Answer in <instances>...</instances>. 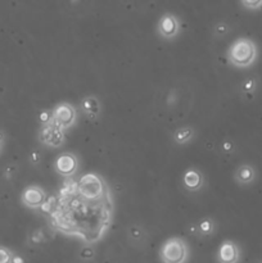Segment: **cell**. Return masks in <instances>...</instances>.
I'll return each mask as SVG.
<instances>
[{
    "label": "cell",
    "mask_w": 262,
    "mask_h": 263,
    "mask_svg": "<svg viewBox=\"0 0 262 263\" xmlns=\"http://www.w3.org/2000/svg\"><path fill=\"white\" fill-rule=\"evenodd\" d=\"M193 134L194 133H193V130L190 127L179 128V130L174 134V140L176 141L177 144H185L192 139Z\"/></svg>",
    "instance_id": "13"
},
{
    "label": "cell",
    "mask_w": 262,
    "mask_h": 263,
    "mask_svg": "<svg viewBox=\"0 0 262 263\" xmlns=\"http://www.w3.org/2000/svg\"><path fill=\"white\" fill-rule=\"evenodd\" d=\"M241 4L248 9H257L262 7V0H240Z\"/></svg>",
    "instance_id": "14"
},
{
    "label": "cell",
    "mask_w": 262,
    "mask_h": 263,
    "mask_svg": "<svg viewBox=\"0 0 262 263\" xmlns=\"http://www.w3.org/2000/svg\"><path fill=\"white\" fill-rule=\"evenodd\" d=\"M236 180L241 184H248V182H252L254 179V171L251 166L248 164H244V166H240L238 168L235 174Z\"/></svg>",
    "instance_id": "12"
},
{
    "label": "cell",
    "mask_w": 262,
    "mask_h": 263,
    "mask_svg": "<svg viewBox=\"0 0 262 263\" xmlns=\"http://www.w3.org/2000/svg\"><path fill=\"white\" fill-rule=\"evenodd\" d=\"M239 258L238 247L231 241H225L218 249V261L220 262H236Z\"/></svg>",
    "instance_id": "10"
},
{
    "label": "cell",
    "mask_w": 262,
    "mask_h": 263,
    "mask_svg": "<svg viewBox=\"0 0 262 263\" xmlns=\"http://www.w3.org/2000/svg\"><path fill=\"white\" fill-rule=\"evenodd\" d=\"M51 120H53L51 122L55 123L58 127H61L62 130H66V128L71 127L72 123L76 120V110L71 104L62 103L54 109Z\"/></svg>",
    "instance_id": "4"
},
{
    "label": "cell",
    "mask_w": 262,
    "mask_h": 263,
    "mask_svg": "<svg viewBox=\"0 0 262 263\" xmlns=\"http://www.w3.org/2000/svg\"><path fill=\"white\" fill-rule=\"evenodd\" d=\"M55 168L57 172L63 176H72L79 168V162L72 153H63L57 158Z\"/></svg>",
    "instance_id": "5"
},
{
    "label": "cell",
    "mask_w": 262,
    "mask_h": 263,
    "mask_svg": "<svg viewBox=\"0 0 262 263\" xmlns=\"http://www.w3.org/2000/svg\"><path fill=\"white\" fill-rule=\"evenodd\" d=\"M23 204L28 208H40L45 204V192L39 186H30L22 194Z\"/></svg>",
    "instance_id": "6"
},
{
    "label": "cell",
    "mask_w": 262,
    "mask_h": 263,
    "mask_svg": "<svg viewBox=\"0 0 262 263\" xmlns=\"http://www.w3.org/2000/svg\"><path fill=\"white\" fill-rule=\"evenodd\" d=\"M51 216L58 230L95 243L110 223L109 190L97 175H85L79 184L68 185L61 190Z\"/></svg>",
    "instance_id": "1"
},
{
    "label": "cell",
    "mask_w": 262,
    "mask_h": 263,
    "mask_svg": "<svg viewBox=\"0 0 262 263\" xmlns=\"http://www.w3.org/2000/svg\"><path fill=\"white\" fill-rule=\"evenodd\" d=\"M10 261H13L12 253H10L8 249L2 248V247H0V263H7Z\"/></svg>",
    "instance_id": "15"
},
{
    "label": "cell",
    "mask_w": 262,
    "mask_h": 263,
    "mask_svg": "<svg viewBox=\"0 0 262 263\" xmlns=\"http://www.w3.org/2000/svg\"><path fill=\"white\" fill-rule=\"evenodd\" d=\"M179 21L172 14H164L158 22V33L163 39H174L179 32Z\"/></svg>",
    "instance_id": "7"
},
{
    "label": "cell",
    "mask_w": 262,
    "mask_h": 263,
    "mask_svg": "<svg viewBox=\"0 0 262 263\" xmlns=\"http://www.w3.org/2000/svg\"><path fill=\"white\" fill-rule=\"evenodd\" d=\"M41 141L51 146H58L63 139V130L53 122H49L40 134Z\"/></svg>",
    "instance_id": "8"
},
{
    "label": "cell",
    "mask_w": 262,
    "mask_h": 263,
    "mask_svg": "<svg viewBox=\"0 0 262 263\" xmlns=\"http://www.w3.org/2000/svg\"><path fill=\"white\" fill-rule=\"evenodd\" d=\"M182 184H184L185 189L189 192H195V190L200 189L203 184V175L200 174L198 170L190 168L182 176Z\"/></svg>",
    "instance_id": "9"
},
{
    "label": "cell",
    "mask_w": 262,
    "mask_h": 263,
    "mask_svg": "<svg viewBox=\"0 0 262 263\" xmlns=\"http://www.w3.org/2000/svg\"><path fill=\"white\" fill-rule=\"evenodd\" d=\"M82 110H84V113L87 117H97L100 112L99 102L94 97L85 98L84 102H82Z\"/></svg>",
    "instance_id": "11"
},
{
    "label": "cell",
    "mask_w": 262,
    "mask_h": 263,
    "mask_svg": "<svg viewBox=\"0 0 262 263\" xmlns=\"http://www.w3.org/2000/svg\"><path fill=\"white\" fill-rule=\"evenodd\" d=\"M212 228H213V225L211 221L205 220V221H202V222H200V231H202L203 234H210L211 230H212Z\"/></svg>",
    "instance_id": "16"
},
{
    "label": "cell",
    "mask_w": 262,
    "mask_h": 263,
    "mask_svg": "<svg viewBox=\"0 0 262 263\" xmlns=\"http://www.w3.org/2000/svg\"><path fill=\"white\" fill-rule=\"evenodd\" d=\"M188 247L179 238L169 239L161 248V259L166 263H180L186 261Z\"/></svg>",
    "instance_id": "3"
},
{
    "label": "cell",
    "mask_w": 262,
    "mask_h": 263,
    "mask_svg": "<svg viewBox=\"0 0 262 263\" xmlns=\"http://www.w3.org/2000/svg\"><path fill=\"white\" fill-rule=\"evenodd\" d=\"M229 61L236 67H248L257 55L256 45L249 39H239L229 49Z\"/></svg>",
    "instance_id": "2"
}]
</instances>
